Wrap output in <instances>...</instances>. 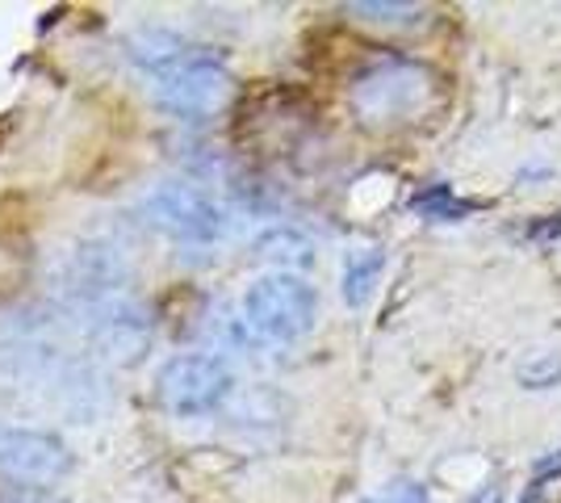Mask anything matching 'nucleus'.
Listing matches in <instances>:
<instances>
[{"label": "nucleus", "instance_id": "f257e3e1", "mask_svg": "<svg viewBox=\"0 0 561 503\" xmlns=\"http://www.w3.org/2000/svg\"><path fill=\"white\" fill-rule=\"evenodd\" d=\"M319 294L298 273H264L243 294V323L268 344H294L314 328Z\"/></svg>", "mask_w": 561, "mask_h": 503}, {"label": "nucleus", "instance_id": "f03ea898", "mask_svg": "<svg viewBox=\"0 0 561 503\" xmlns=\"http://www.w3.org/2000/svg\"><path fill=\"white\" fill-rule=\"evenodd\" d=\"M151 96L172 118H210L231 96V72L214 50L193 47L172 72L151 80Z\"/></svg>", "mask_w": 561, "mask_h": 503}, {"label": "nucleus", "instance_id": "7ed1b4c3", "mask_svg": "<svg viewBox=\"0 0 561 503\" xmlns=\"http://www.w3.org/2000/svg\"><path fill=\"white\" fill-rule=\"evenodd\" d=\"M142 218L176 243H218L227 231V210L210 193L181 185V181H168V185H156L147 193Z\"/></svg>", "mask_w": 561, "mask_h": 503}, {"label": "nucleus", "instance_id": "20e7f679", "mask_svg": "<svg viewBox=\"0 0 561 503\" xmlns=\"http://www.w3.org/2000/svg\"><path fill=\"white\" fill-rule=\"evenodd\" d=\"M427 93H432V76L420 64L390 59L352 84V105L365 122H407L427 105Z\"/></svg>", "mask_w": 561, "mask_h": 503}, {"label": "nucleus", "instance_id": "39448f33", "mask_svg": "<svg viewBox=\"0 0 561 503\" xmlns=\"http://www.w3.org/2000/svg\"><path fill=\"white\" fill-rule=\"evenodd\" d=\"M156 390H160V403H164L172 415H210L218 411L227 399H231V369L218 357H206V353H188V357H172L160 369L156 378Z\"/></svg>", "mask_w": 561, "mask_h": 503}, {"label": "nucleus", "instance_id": "423d86ee", "mask_svg": "<svg viewBox=\"0 0 561 503\" xmlns=\"http://www.w3.org/2000/svg\"><path fill=\"white\" fill-rule=\"evenodd\" d=\"M71 475V449L55 432L0 428V479L4 487H43L50 491Z\"/></svg>", "mask_w": 561, "mask_h": 503}, {"label": "nucleus", "instance_id": "0eeeda50", "mask_svg": "<svg viewBox=\"0 0 561 503\" xmlns=\"http://www.w3.org/2000/svg\"><path fill=\"white\" fill-rule=\"evenodd\" d=\"M93 348L114 365H139L151 348V319L135 307V302H101L93 311V328H89Z\"/></svg>", "mask_w": 561, "mask_h": 503}, {"label": "nucleus", "instance_id": "6e6552de", "mask_svg": "<svg viewBox=\"0 0 561 503\" xmlns=\"http://www.w3.org/2000/svg\"><path fill=\"white\" fill-rule=\"evenodd\" d=\"M122 282H126V264L117 256V248H110V243H80V248L71 252L68 286H71V294H80L84 302H96V307L110 302Z\"/></svg>", "mask_w": 561, "mask_h": 503}, {"label": "nucleus", "instance_id": "1a4fd4ad", "mask_svg": "<svg viewBox=\"0 0 561 503\" xmlns=\"http://www.w3.org/2000/svg\"><path fill=\"white\" fill-rule=\"evenodd\" d=\"M188 43L172 30H160V25H147V30H135L126 38V59L139 68L147 80H160L164 72H172L181 59L188 55Z\"/></svg>", "mask_w": 561, "mask_h": 503}, {"label": "nucleus", "instance_id": "9d476101", "mask_svg": "<svg viewBox=\"0 0 561 503\" xmlns=\"http://www.w3.org/2000/svg\"><path fill=\"white\" fill-rule=\"evenodd\" d=\"M381 268H386V256L377 248H360V252H352L348 261H344V302L348 307H365L369 302Z\"/></svg>", "mask_w": 561, "mask_h": 503}, {"label": "nucleus", "instance_id": "9b49d317", "mask_svg": "<svg viewBox=\"0 0 561 503\" xmlns=\"http://www.w3.org/2000/svg\"><path fill=\"white\" fill-rule=\"evenodd\" d=\"M260 252H264L268 261L285 264V273H289V264H310V240L298 236V231H289V227L268 231V236L260 240Z\"/></svg>", "mask_w": 561, "mask_h": 503}, {"label": "nucleus", "instance_id": "f8f14e48", "mask_svg": "<svg viewBox=\"0 0 561 503\" xmlns=\"http://www.w3.org/2000/svg\"><path fill=\"white\" fill-rule=\"evenodd\" d=\"M50 348H38V344H25V340H0V374L4 378H25L34 374L38 365H47Z\"/></svg>", "mask_w": 561, "mask_h": 503}, {"label": "nucleus", "instance_id": "ddd939ff", "mask_svg": "<svg viewBox=\"0 0 561 503\" xmlns=\"http://www.w3.org/2000/svg\"><path fill=\"white\" fill-rule=\"evenodd\" d=\"M352 18L360 22H374V25H407V22H420V4H348Z\"/></svg>", "mask_w": 561, "mask_h": 503}, {"label": "nucleus", "instance_id": "4468645a", "mask_svg": "<svg viewBox=\"0 0 561 503\" xmlns=\"http://www.w3.org/2000/svg\"><path fill=\"white\" fill-rule=\"evenodd\" d=\"M519 386H528V390H549V386L561 382V353H540V357L524 361L519 365Z\"/></svg>", "mask_w": 561, "mask_h": 503}, {"label": "nucleus", "instance_id": "2eb2a0df", "mask_svg": "<svg viewBox=\"0 0 561 503\" xmlns=\"http://www.w3.org/2000/svg\"><path fill=\"white\" fill-rule=\"evenodd\" d=\"M415 210H420V215L453 218V215H461L466 206H461V202H453V193L448 190H432V193H420V197H415Z\"/></svg>", "mask_w": 561, "mask_h": 503}, {"label": "nucleus", "instance_id": "dca6fc26", "mask_svg": "<svg viewBox=\"0 0 561 503\" xmlns=\"http://www.w3.org/2000/svg\"><path fill=\"white\" fill-rule=\"evenodd\" d=\"M369 503H427V491H423L420 482L398 479V482H390V487H381Z\"/></svg>", "mask_w": 561, "mask_h": 503}, {"label": "nucleus", "instance_id": "f3484780", "mask_svg": "<svg viewBox=\"0 0 561 503\" xmlns=\"http://www.w3.org/2000/svg\"><path fill=\"white\" fill-rule=\"evenodd\" d=\"M0 503H64L55 491L43 487H0Z\"/></svg>", "mask_w": 561, "mask_h": 503}]
</instances>
